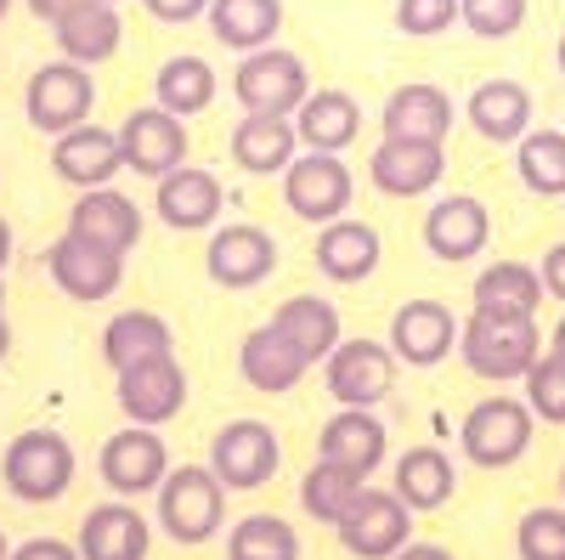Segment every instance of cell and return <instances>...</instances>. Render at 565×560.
I'll return each instance as SVG.
<instances>
[{
    "label": "cell",
    "mask_w": 565,
    "mask_h": 560,
    "mask_svg": "<svg viewBox=\"0 0 565 560\" xmlns=\"http://www.w3.org/2000/svg\"><path fill=\"white\" fill-rule=\"evenodd\" d=\"M334 532L356 560H391L396 549L413 543V509L391 487H362L351 509L334 521Z\"/></svg>",
    "instance_id": "9"
},
{
    "label": "cell",
    "mask_w": 565,
    "mask_h": 560,
    "mask_svg": "<svg viewBox=\"0 0 565 560\" xmlns=\"http://www.w3.org/2000/svg\"><path fill=\"white\" fill-rule=\"evenodd\" d=\"M97 476L114 498H141V493H159V482L170 476V447L153 425H125L103 442L97 453Z\"/></svg>",
    "instance_id": "11"
},
{
    "label": "cell",
    "mask_w": 565,
    "mask_h": 560,
    "mask_svg": "<svg viewBox=\"0 0 565 560\" xmlns=\"http://www.w3.org/2000/svg\"><path fill=\"white\" fill-rule=\"evenodd\" d=\"M458 329L463 323L452 317L447 300H402L396 317H391V340L385 346L407 368H436V362H447L458 351Z\"/></svg>",
    "instance_id": "14"
},
{
    "label": "cell",
    "mask_w": 565,
    "mask_h": 560,
    "mask_svg": "<svg viewBox=\"0 0 565 560\" xmlns=\"http://www.w3.org/2000/svg\"><path fill=\"white\" fill-rule=\"evenodd\" d=\"M463 119L481 142H498V148H514L521 136L532 130V91L521 80H481L463 103Z\"/></svg>",
    "instance_id": "24"
},
{
    "label": "cell",
    "mask_w": 565,
    "mask_h": 560,
    "mask_svg": "<svg viewBox=\"0 0 565 560\" xmlns=\"http://www.w3.org/2000/svg\"><path fill=\"white\" fill-rule=\"evenodd\" d=\"M153 527L130 498H108L97 509H85L79 521V560H148Z\"/></svg>",
    "instance_id": "20"
},
{
    "label": "cell",
    "mask_w": 565,
    "mask_h": 560,
    "mask_svg": "<svg viewBox=\"0 0 565 560\" xmlns=\"http://www.w3.org/2000/svg\"><path fill=\"white\" fill-rule=\"evenodd\" d=\"M514 176H521L537 199H565V130L532 125L521 142H514Z\"/></svg>",
    "instance_id": "36"
},
{
    "label": "cell",
    "mask_w": 565,
    "mask_h": 560,
    "mask_svg": "<svg viewBox=\"0 0 565 560\" xmlns=\"http://www.w3.org/2000/svg\"><path fill=\"white\" fill-rule=\"evenodd\" d=\"M7 351H12V323H7V311H0V362H7Z\"/></svg>",
    "instance_id": "51"
},
{
    "label": "cell",
    "mask_w": 565,
    "mask_h": 560,
    "mask_svg": "<svg viewBox=\"0 0 565 560\" xmlns=\"http://www.w3.org/2000/svg\"><path fill=\"white\" fill-rule=\"evenodd\" d=\"M159 23H193V18H204L210 12V0H141Z\"/></svg>",
    "instance_id": "45"
},
{
    "label": "cell",
    "mask_w": 565,
    "mask_h": 560,
    "mask_svg": "<svg viewBox=\"0 0 565 560\" xmlns=\"http://www.w3.org/2000/svg\"><path fill=\"white\" fill-rule=\"evenodd\" d=\"M306 357L289 346V335H277V323H260V329L244 335L238 346V373H244V385L260 391V397H282V391H295L306 380Z\"/></svg>",
    "instance_id": "28"
},
{
    "label": "cell",
    "mask_w": 565,
    "mask_h": 560,
    "mask_svg": "<svg viewBox=\"0 0 565 560\" xmlns=\"http://www.w3.org/2000/svg\"><path fill=\"white\" fill-rule=\"evenodd\" d=\"M295 130H300V148L311 154H345L362 130V108L351 91H311L295 108Z\"/></svg>",
    "instance_id": "31"
},
{
    "label": "cell",
    "mask_w": 565,
    "mask_h": 560,
    "mask_svg": "<svg viewBox=\"0 0 565 560\" xmlns=\"http://www.w3.org/2000/svg\"><path fill=\"white\" fill-rule=\"evenodd\" d=\"M52 170L57 181H68L74 193H90V187H108L119 170H125V154H119V130L108 125H74L63 136H52Z\"/></svg>",
    "instance_id": "18"
},
{
    "label": "cell",
    "mask_w": 565,
    "mask_h": 560,
    "mask_svg": "<svg viewBox=\"0 0 565 560\" xmlns=\"http://www.w3.org/2000/svg\"><path fill=\"white\" fill-rule=\"evenodd\" d=\"M487 244H492V215L476 193H447V199L430 204V215H424V250L447 266L476 261Z\"/></svg>",
    "instance_id": "17"
},
{
    "label": "cell",
    "mask_w": 565,
    "mask_h": 560,
    "mask_svg": "<svg viewBox=\"0 0 565 560\" xmlns=\"http://www.w3.org/2000/svg\"><path fill=\"white\" fill-rule=\"evenodd\" d=\"M210 471L221 476L226 493H255L282 471V442L260 419H232L210 442Z\"/></svg>",
    "instance_id": "8"
},
{
    "label": "cell",
    "mask_w": 565,
    "mask_h": 560,
    "mask_svg": "<svg viewBox=\"0 0 565 560\" xmlns=\"http://www.w3.org/2000/svg\"><path fill=\"white\" fill-rule=\"evenodd\" d=\"M7 12H12V0H0V23H7Z\"/></svg>",
    "instance_id": "54"
},
{
    "label": "cell",
    "mask_w": 565,
    "mask_h": 560,
    "mask_svg": "<svg viewBox=\"0 0 565 560\" xmlns=\"http://www.w3.org/2000/svg\"><path fill=\"white\" fill-rule=\"evenodd\" d=\"M90 108H97V80H90L85 63H45L29 74V91H23V114L40 136H63L74 125L90 119Z\"/></svg>",
    "instance_id": "5"
},
{
    "label": "cell",
    "mask_w": 565,
    "mask_h": 560,
    "mask_svg": "<svg viewBox=\"0 0 565 560\" xmlns=\"http://www.w3.org/2000/svg\"><path fill=\"white\" fill-rule=\"evenodd\" d=\"M458 23V0H396V29L413 40H436Z\"/></svg>",
    "instance_id": "43"
},
{
    "label": "cell",
    "mask_w": 565,
    "mask_h": 560,
    "mask_svg": "<svg viewBox=\"0 0 565 560\" xmlns=\"http://www.w3.org/2000/svg\"><path fill=\"white\" fill-rule=\"evenodd\" d=\"M226 560H300V532L282 516H244L226 532Z\"/></svg>",
    "instance_id": "39"
},
{
    "label": "cell",
    "mask_w": 565,
    "mask_h": 560,
    "mask_svg": "<svg viewBox=\"0 0 565 560\" xmlns=\"http://www.w3.org/2000/svg\"><path fill=\"white\" fill-rule=\"evenodd\" d=\"M7 560H79V543H63V538H29V543H12Z\"/></svg>",
    "instance_id": "44"
},
{
    "label": "cell",
    "mask_w": 565,
    "mask_h": 560,
    "mask_svg": "<svg viewBox=\"0 0 565 560\" xmlns=\"http://www.w3.org/2000/svg\"><path fill=\"white\" fill-rule=\"evenodd\" d=\"M311 261L317 272L328 277V284H367L373 272H380L385 261V244H380V232H373L367 221L356 215H340V221H328L317 226V244H311Z\"/></svg>",
    "instance_id": "19"
},
{
    "label": "cell",
    "mask_w": 565,
    "mask_h": 560,
    "mask_svg": "<svg viewBox=\"0 0 565 560\" xmlns=\"http://www.w3.org/2000/svg\"><path fill=\"white\" fill-rule=\"evenodd\" d=\"M537 272H543V289L565 306V244H548V255H543V266H537Z\"/></svg>",
    "instance_id": "46"
},
{
    "label": "cell",
    "mask_w": 565,
    "mask_h": 560,
    "mask_svg": "<svg viewBox=\"0 0 565 560\" xmlns=\"http://www.w3.org/2000/svg\"><path fill=\"white\" fill-rule=\"evenodd\" d=\"M79 7H90V0H29V12H34V18H45V23H57V18L79 12Z\"/></svg>",
    "instance_id": "47"
},
{
    "label": "cell",
    "mask_w": 565,
    "mask_h": 560,
    "mask_svg": "<svg viewBox=\"0 0 565 560\" xmlns=\"http://www.w3.org/2000/svg\"><path fill=\"white\" fill-rule=\"evenodd\" d=\"M521 560H565V504H537L514 527Z\"/></svg>",
    "instance_id": "40"
},
{
    "label": "cell",
    "mask_w": 565,
    "mask_h": 560,
    "mask_svg": "<svg viewBox=\"0 0 565 560\" xmlns=\"http://www.w3.org/2000/svg\"><path fill=\"white\" fill-rule=\"evenodd\" d=\"M543 300H548L543 272L526 266V261H492V266L476 277V306H487V311H521V317H537Z\"/></svg>",
    "instance_id": "35"
},
{
    "label": "cell",
    "mask_w": 565,
    "mask_h": 560,
    "mask_svg": "<svg viewBox=\"0 0 565 560\" xmlns=\"http://www.w3.org/2000/svg\"><path fill=\"white\" fill-rule=\"evenodd\" d=\"M452 119H458V103L447 97L441 85H430V80L396 85L385 114H380L385 136H402V142H447Z\"/></svg>",
    "instance_id": "25"
},
{
    "label": "cell",
    "mask_w": 565,
    "mask_h": 560,
    "mask_svg": "<svg viewBox=\"0 0 565 560\" xmlns=\"http://www.w3.org/2000/svg\"><path fill=\"white\" fill-rule=\"evenodd\" d=\"M458 357L476 380H526V368L543 357V329L537 317L476 306L458 329Z\"/></svg>",
    "instance_id": "1"
},
{
    "label": "cell",
    "mask_w": 565,
    "mask_h": 560,
    "mask_svg": "<svg viewBox=\"0 0 565 560\" xmlns=\"http://www.w3.org/2000/svg\"><path fill=\"white\" fill-rule=\"evenodd\" d=\"M413 516H430V509L452 504L458 493V464L441 453V447H407L396 458V487H391Z\"/></svg>",
    "instance_id": "33"
},
{
    "label": "cell",
    "mask_w": 565,
    "mask_h": 560,
    "mask_svg": "<svg viewBox=\"0 0 565 560\" xmlns=\"http://www.w3.org/2000/svg\"><path fill=\"white\" fill-rule=\"evenodd\" d=\"M57 34V52L68 63H85V68H97L119 52V40H125V23H119V7H108V0H90V7L68 12L52 23Z\"/></svg>",
    "instance_id": "32"
},
{
    "label": "cell",
    "mask_w": 565,
    "mask_h": 560,
    "mask_svg": "<svg viewBox=\"0 0 565 560\" xmlns=\"http://www.w3.org/2000/svg\"><path fill=\"white\" fill-rule=\"evenodd\" d=\"M68 232L130 255L141 244V210H136V199L119 193V187H90V193H79L74 210H68Z\"/></svg>",
    "instance_id": "27"
},
{
    "label": "cell",
    "mask_w": 565,
    "mask_h": 560,
    "mask_svg": "<svg viewBox=\"0 0 565 560\" xmlns=\"http://www.w3.org/2000/svg\"><path fill=\"white\" fill-rule=\"evenodd\" d=\"M232 97H238L244 114H295L311 97L306 63L282 45H260V52H244L238 74H232Z\"/></svg>",
    "instance_id": "6"
},
{
    "label": "cell",
    "mask_w": 565,
    "mask_h": 560,
    "mask_svg": "<svg viewBox=\"0 0 565 560\" xmlns=\"http://www.w3.org/2000/svg\"><path fill=\"white\" fill-rule=\"evenodd\" d=\"M12 554V543H7V532H0V560H7Z\"/></svg>",
    "instance_id": "53"
},
{
    "label": "cell",
    "mask_w": 565,
    "mask_h": 560,
    "mask_svg": "<svg viewBox=\"0 0 565 560\" xmlns=\"http://www.w3.org/2000/svg\"><path fill=\"white\" fill-rule=\"evenodd\" d=\"M322 385L340 408H380L396 391V351L385 340H340L322 362Z\"/></svg>",
    "instance_id": "10"
},
{
    "label": "cell",
    "mask_w": 565,
    "mask_h": 560,
    "mask_svg": "<svg viewBox=\"0 0 565 560\" xmlns=\"http://www.w3.org/2000/svg\"><path fill=\"white\" fill-rule=\"evenodd\" d=\"M232 165L249 170V176H282L300 154V130L295 114H244L232 125Z\"/></svg>",
    "instance_id": "26"
},
{
    "label": "cell",
    "mask_w": 565,
    "mask_h": 560,
    "mask_svg": "<svg viewBox=\"0 0 565 560\" xmlns=\"http://www.w3.org/2000/svg\"><path fill=\"white\" fill-rule=\"evenodd\" d=\"M0 311H7V284H0Z\"/></svg>",
    "instance_id": "55"
},
{
    "label": "cell",
    "mask_w": 565,
    "mask_h": 560,
    "mask_svg": "<svg viewBox=\"0 0 565 560\" xmlns=\"http://www.w3.org/2000/svg\"><path fill=\"white\" fill-rule=\"evenodd\" d=\"M548 351H554V357H565V317L554 323V335H548Z\"/></svg>",
    "instance_id": "50"
},
{
    "label": "cell",
    "mask_w": 565,
    "mask_h": 560,
    "mask_svg": "<svg viewBox=\"0 0 565 560\" xmlns=\"http://www.w3.org/2000/svg\"><path fill=\"white\" fill-rule=\"evenodd\" d=\"M45 272H52V284L79 300V306H97L119 289V277H125V255L119 250H103V244H90L79 239V232H63V239L45 250Z\"/></svg>",
    "instance_id": "13"
},
{
    "label": "cell",
    "mask_w": 565,
    "mask_h": 560,
    "mask_svg": "<svg viewBox=\"0 0 565 560\" xmlns=\"http://www.w3.org/2000/svg\"><path fill=\"white\" fill-rule=\"evenodd\" d=\"M391 560H458V554L441 549V543H407V549H396Z\"/></svg>",
    "instance_id": "48"
},
{
    "label": "cell",
    "mask_w": 565,
    "mask_h": 560,
    "mask_svg": "<svg viewBox=\"0 0 565 560\" xmlns=\"http://www.w3.org/2000/svg\"><path fill=\"white\" fill-rule=\"evenodd\" d=\"M554 63H559V74H565V34H559V45H554Z\"/></svg>",
    "instance_id": "52"
},
{
    "label": "cell",
    "mask_w": 565,
    "mask_h": 560,
    "mask_svg": "<svg viewBox=\"0 0 565 560\" xmlns=\"http://www.w3.org/2000/svg\"><path fill=\"white\" fill-rule=\"evenodd\" d=\"M0 482L23 504H57L74 487V447L57 431H23L0 453Z\"/></svg>",
    "instance_id": "4"
},
{
    "label": "cell",
    "mask_w": 565,
    "mask_h": 560,
    "mask_svg": "<svg viewBox=\"0 0 565 560\" xmlns=\"http://www.w3.org/2000/svg\"><path fill=\"white\" fill-rule=\"evenodd\" d=\"M385 453H391V436H385V419L373 408H340L317 436V458L345 464V471H356L362 482L385 464Z\"/></svg>",
    "instance_id": "23"
},
{
    "label": "cell",
    "mask_w": 565,
    "mask_h": 560,
    "mask_svg": "<svg viewBox=\"0 0 565 560\" xmlns=\"http://www.w3.org/2000/svg\"><path fill=\"white\" fill-rule=\"evenodd\" d=\"M532 431H537V413L526 408V397H481L463 413L458 447H463L469 464H481V471H509V464L526 458Z\"/></svg>",
    "instance_id": "3"
},
{
    "label": "cell",
    "mask_w": 565,
    "mask_h": 560,
    "mask_svg": "<svg viewBox=\"0 0 565 560\" xmlns=\"http://www.w3.org/2000/svg\"><path fill=\"white\" fill-rule=\"evenodd\" d=\"M186 408V368L175 357H159L148 368L119 373V413L130 425H170V419Z\"/></svg>",
    "instance_id": "21"
},
{
    "label": "cell",
    "mask_w": 565,
    "mask_h": 560,
    "mask_svg": "<svg viewBox=\"0 0 565 560\" xmlns=\"http://www.w3.org/2000/svg\"><path fill=\"white\" fill-rule=\"evenodd\" d=\"M108 7H119V0H108Z\"/></svg>",
    "instance_id": "57"
},
{
    "label": "cell",
    "mask_w": 565,
    "mask_h": 560,
    "mask_svg": "<svg viewBox=\"0 0 565 560\" xmlns=\"http://www.w3.org/2000/svg\"><path fill=\"white\" fill-rule=\"evenodd\" d=\"M7 261H12V221L0 215V272H7Z\"/></svg>",
    "instance_id": "49"
},
{
    "label": "cell",
    "mask_w": 565,
    "mask_h": 560,
    "mask_svg": "<svg viewBox=\"0 0 565 560\" xmlns=\"http://www.w3.org/2000/svg\"><path fill=\"white\" fill-rule=\"evenodd\" d=\"M356 199V181L345 170L340 154H295V165L282 170V204H289V215L311 221V226H328L340 221Z\"/></svg>",
    "instance_id": "7"
},
{
    "label": "cell",
    "mask_w": 565,
    "mask_h": 560,
    "mask_svg": "<svg viewBox=\"0 0 565 560\" xmlns=\"http://www.w3.org/2000/svg\"><path fill=\"white\" fill-rule=\"evenodd\" d=\"M271 323H277V335H289V346H295L311 368L328 362V351L345 340L340 306L328 300V295H289V300L271 311Z\"/></svg>",
    "instance_id": "30"
},
{
    "label": "cell",
    "mask_w": 565,
    "mask_h": 560,
    "mask_svg": "<svg viewBox=\"0 0 565 560\" xmlns=\"http://www.w3.org/2000/svg\"><path fill=\"white\" fill-rule=\"evenodd\" d=\"M367 482L356 476V471H345V464H328V458H317L311 471H306V482H300V504H306V516L311 521H322V527H334L345 509H351V498L362 493Z\"/></svg>",
    "instance_id": "38"
},
{
    "label": "cell",
    "mask_w": 565,
    "mask_h": 560,
    "mask_svg": "<svg viewBox=\"0 0 565 560\" xmlns=\"http://www.w3.org/2000/svg\"><path fill=\"white\" fill-rule=\"evenodd\" d=\"M559 498H565V471H559Z\"/></svg>",
    "instance_id": "56"
},
{
    "label": "cell",
    "mask_w": 565,
    "mask_h": 560,
    "mask_svg": "<svg viewBox=\"0 0 565 560\" xmlns=\"http://www.w3.org/2000/svg\"><path fill=\"white\" fill-rule=\"evenodd\" d=\"M159 357H175V335H170V323L148 306H136V311H119L108 317V329H103V362L114 373H130V368H148Z\"/></svg>",
    "instance_id": "29"
},
{
    "label": "cell",
    "mask_w": 565,
    "mask_h": 560,
    "mask_svg": "<svg viewBox=\"0 0 565 560\" xmlns=\"http://www.w3.org/2000/svg\"><path fill=\"white\" fill-rule=\"evenodd\" d=\"M159 527L170 532V543L199 549L226 527V487L210 464H170V476L159 482Z\"/></svg>",
    "instance_id": "2"
},
{
    "label": "cell",
    "mask_w": 565,
    "mask_h": 560,
    "mask_svg": "<svg viewBox=\"0 0 565 560\" xmlns=\"http://www.w3.org/2000/svg\"><path fill=\"white\" fill-rule=\"evenodd\" d=\"M186 119L181 114H170V108H130L125 114V125H119V154H125V170H136V176H148V181H159V176H170V170H181L186 165Z\"/></svg>",
    "instance_id": "12"
},
{
    "label": "cell",
    "mask_w": 565,
    "mask_h": 560,
    "mask_svg": "<svg viewBox=\"0 0 565 560\" xmlns=\"http://www.w3.org/2000/svg\"><path fill=\"white\" fill-rule=\"evenodd\" d=\"M210 29L226 52H260V45H277L282 34V0H210Z\"/></svg>",
    "instance_id": "34"
},
{
    "label": "cell",
    "mask_w": 565,
    "mask_h": 560,
    "mask_svg": "<svg viewBox=\"0 0 565 560\" xmlns=\"http://www.w3.org/2000/svg\"><path fill=\"white\" fill-rule=\"evenodd\" d=\"M204 266H210V277L221 289H260L277 272V239L266 226H249V221L215 226V239L204 250Z\"/></svg>",
    "instance_id": "16"
},
{
    "label": "cell",
    "mask_w": 565,
    "mask_h": 560,
    "mask_svg": "<svg viewBox=\"0 0 565 560\" xmlns=\"http://www.w3.org/2000/svg\"><path fill=\"white\" fill-rule=\"evenodd\" d=\"M526 408L543 419V425H565V357L543 351L532 368H526Z\"/></svg>",
    "instance_id": "41"
},
{
    "label": "cell",
    "mask_w": 565,
    "mask_h": 560,
    "mask_svg": "<svg viewBox=\"0 0 565 560\" xmlns=\"http://www.w3.org/2000/svg\"><path fill=\"white\" fill-rule=\"evenodd\" d=\"M153 187H159L153 210H159V221H164L170 232H204V226H215V215L226 210L221 176H210V170H199V165H181V170L159 176Z\"/></svg>",
    "instance_id": "22"
},
{
    "label": "cell",
    "mask_w": 565,
    "mask_h": 560,
    "mask_svg": "<svg viewBox=\"0 0 565 560\" xmlns=\"http://www.w3.org/2000/svg\"><path fill=\"white\" fill-rule=\"evenodd\" d=\"M441 176H447V142H402V136H385L367 159V181L385 199H424L441 187Z\"/></svg>",
    "instance_id": "15"
},
{
    "label": "cell",
    "mask_w": 565,
    "mask_h": 560,
    "mask_svg": "<svg viewBox=\"0 0 565 560\" xmlns=\"http://www.w3.org/2000/svg\"><path fill=\"white\" fill-rule=\"evenodd\" d=\"M153 97H159V108L193 119V114H204L215 103V68L204 57H193V52H181L153 74Z\"/></svg>",
    "instance_id": "37"
},
{
    "label": "cell",
    "mask_w": 565,
    "mask_h": 560,
    "mask_svg": "<svg viewBox=\"0 0 565 560\" xmlns=\"http://www.w3.org/2000/svg\"><path fill=\"white\" fill-rule=\"evenodd\" d=\"M458 23L476 40H509L526 23V0H458Z\"/></svg>",
    "instance_id": "42"
}]
</instances>
